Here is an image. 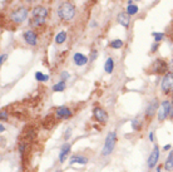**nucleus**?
Here are the masks:
<instances>
[{
	"instance_id": "23",
	"label": "nucleus",
	"mask_w": 173,
	"mask_h": 172,
	"mask_svg": "<svg viewBox=\"0 0 173 172\" xmlns=\"http://www.w3.org/2000/svg\"><path fill=\"white\" fill-rule=\"evenodd\" d=\"M152 36L154 38V42H156V43H159L162 39H165V34H163V33H158V32H153Z\"/></svg>"
},
{
	"instance_id": "4",
	"label": "nucleus",
	"mask_w": 173,
	"mask_h": 172,
	"mask_svg": "<svg viewBox=\"0 0 173 172\" xmlns=\"http://www.w3.org/2000/svg\"><path fill=\"white\" fill-rule=\"evenodd\" d=\"M171 109H172V103L169 101H163L161 103V106L158 108L157 116H158V121L159 122H165L171 114Z\"/></svg>"
},
{
	"instance_id": "15",
	"label": "nucleus",
	"mask_w": 173,
	"mask_h": 172,
	"mask_svg": "<svg viewBox=\"0 0 173 172\" xmlns=\"http://www.w3.org/2000/svg\"><path fill=\"white\" fill-rule=\"evenodd\" d=\"M117 20H118V23H119L121 25H123L124 28H128L129 26V15L127 14L125 12H122V13H119L118 14V16H117Z\"/></svg>"
},
{
	"instance_id": "17",
	"label": "nucleus",
	"mask_w": 173,
	"mask_h": 172,
	"mask_svg": "<svg viewBox=\"0 0 173 172\" xmlns=\"http://www.w3.org/2000/svg\"><path fill=\"white\" fill-rule=\"evenodd\" d=\"M104 71L108 73V74H111L113 71H114V60H113V58H109L105 60V63H104Z\"/></svg>"
},
{
	"instance_id": "19",
	"label": "nucleus",
	"mask_w": 173,
	"mask_h": 172,
	"mask_svg": "<svg viewBox=\"0 0 173 172\" xmlns=\"http://www.w3.org/2000/svg\"><path fill=\"white\" fill-rule=\"evenodd\" d=\"M65 87H67V84H65V81H59L57 84H54L53 85V91L54 92H63L65 89Z\"/></svg>"
},
{
	"instance_id": "13",
	"label": "nucleus",
	"mask_w": 173,
	"mask_h": 172,
	"mask_svg": "<svg viewBox=\"0 0 173 172\" xmlns=\"http://www.w3.org/2000/svg\"><path fill=\"white\" fill-rule=\"evenodd\" d=\"M73 62H74V64L78 67H83L88 63V57L82 54V53H75L73 55Z\"/></svg>"
},
{
	"instance_id": "32",
	"label": "nucleus",
	"mask_w": 173,
	"mask_h": 172,
	"mask_svg": "<svg viewBox=\"0 0 173 172\" xmlns=\"http://www.w3.org/2000/svg\"><path fill=\"white\" fill-rule=\"evenodd\" d=\"M149 141H151V142L154 141V135H153V132H149Z\"/></svg>"
},
{
	"instance_id": "21",
	"label": "nucleus",
	"mask_w": 173,
	"mask_h": 172,
	"mask_svg": "<svg viewBox=\"0 0 173 172\" xmlns=\"http://www.w3.org/2000/svg\"><path fill=\"white\" fill-rule=\"evenodd\" d=\"M138 12H139V8L137 5H134V4L133 5H128V6H127V10H125V13L128 15H135Z\"/></svg>"
},
{
	"instance_id": "35",
	"label": "nucleus",
	"mask_w": 173,
	"mask_h": 172,
	"mask_svg": "<svg viewBox=\"0 0 173 172\" xmlns=\"http://www.w3.org/2000/svg\"><path fill=\"white\" fill-rule=\"evenodd\" d=\"M169 118H173V103H172V109H171V114H169Z\"/></svg>"
},
{
	"instance_id": "31",
	"label": "nucleus",
	"mask_w": 173,
	"mask_h": 172,
	"mask_svg": "<svg viewBox=\"0 0 173 172\" xmlns=\"http://www.w3.org/2000/svg\"><path fill=\"white\" fill-rule=\"evenodd\" d=\"M23 3H25V4H28V5H30V4H34L36 0H22Z\"/></svg>"
},
{
	"instance_id": "16",
	"label": "nucleus",
	"mask_w": 173,
	"mask_h": 172,
	"mask_svg": "<svg viewBox=\"0 0 173 172\" xmlns=\"http://www.w3.org/2000/svg\"><path fill=\"white\" fill-rule=\"evenodd\" d=\"M87 162H88V158H87V157L75 155V156H72V157H70V162H69V163H70V165H74V163H79V165H85Z\"/></svg>"
},
{
	"instance_id": "7",
	"label": "nucleus",
	"mask_w": 173,
	"mask_h": 172,
	"mask_svg": "<svg viewBox=\"0 0 173 172\" xmlns=\"http://www.w3.org/2000/svg\"><path fill=\"white\" fill-rule=\"evenodd\" d=\"M47 16H48V10H47V8H44V6H42V5L35 6L33 10H32V18L45 20V19H47Z\"/></svg>"
},
{
	"instance_id": "14",
	"label": "nucleus",
	"mask_w": 173,
	"mask_h": 172,
	"mask_svg": "<svg viewBox=\"0 0 173 172\" xmlns=\"http://www.w3.org/2000/svg\"><path fill=\"white\" fill-rule=\"evenodd\" d=\"M70 145L69 143H64V145L62 146V148H60V152H59V162L60 163H64V161H65V158L68 157V155L70 153Z\"/></svg>"
},
{
	"instance_id": "9",
	"label": "nucleus",
	"mask_w": 173,
	"mask_h": 172,
	"mask_svg": "<svg viewBox=\"0 0 173 172\" xmlns=\"http://www.w3.org/2000/svg\"><path fill=\"white\" fill-rule=\"evenodd\" d=\"M23 38H24V40L26 42V44H29L32 46L38 45V35H36V33L34 30H26L23 34Z\"/></svg>"
},
{
	"instance_id": "25",
	"label": "nucleus",
	"mask_w": 173,
	"mask_h": 172,
	"mask_svg": "<svg viewBox=\"0 0 173 172\" xmlns=\"http://www.w3.org/2000/svg\"><path fill=\"white\" fill-rule=\"evenodd\" d=\"M69 77H70V75H69V73L67 72V71H64V72H62L60 73V78H62V81H68L69 79Z\"/></svg>"
},
{
	"instance_id": "8",
	"label": "nucleus",
	"mask_w": 173,
	"mask_h": 172,
	"mask_svg": "<svg viewBox=\"0 0 173 172\" xmlns=\"http://www.w3.org/2000/svg\"><path fill=\"white\" fill-rule=\"evenodd\" d=\"M152 71H153V73H157V74H165L167 71L166 60L165 59H157L152 65Z\"/></svg>"
},
{
	"instance_id": "3",
	"label": "nucleus",
	"mask_w": 173,
	"mask_h": 172,
	"mask_svg": "<svg viewBox=\"0 0 173 172\" xmlns=\"http://www.w3.org/2000/svg\"><path fill=\"white\" fill-rule=\"evenodd\" d=\"M115 142H117V133L114 131L108 132V135L105 137V142H104V146L102 150V155L103 156H109L114 151L115 147Z\"/></svg>"
},
{
	"instance_id": "28",
	"label": "nucleus",
	"mask_w": 173,
	"mask_h": 172,
	"mask_svg": "<svg viewBox=\"0 0 173 172\" xmlns=\"http://www.w3.org/2000/svg\"><path fill=\"white\" fill-rule=\"evenodd\" d=\"M6 58H8V54H2V57H0V64H4Z\"/></svg>"
},
{
	"instance_id": "37",
	"label": "nucleus",
	"mask_w": 173,
	"mask_h": 172,
	"mask_svg": "<svg viewBox=\"0 0 173 172\" xmlns=\"http://www.w3.org/2000/svg\"><path fill=\"white\" fill-rule=\"evenodd\" d=\"M168 157H171V158H173V151H171V152H169V155H168Z\"/></svg>"
},
{
	"instance_id": "40",
	"label": "nucleus",
	"mask_w": 173,
	"mask_h": 172,
	"mask_svg": "<svg viewBox=\"0 0 173 172\" xmlns=\"http://www.w3.org/2000/svg\"><path fill=\"white\" fill-rule=\"evenodd\" d=\"M133 2H141V0H133Z\"/></svg>"
},
{
	"instance_id": "20",
	"label": "nucleus",
	"mask_w": 173,
	"mask_h": 172,
	"mask_svg": "<svg viewBox=\"0 0 173 172\" xmlns=\"http://www.w3.org/2000/svg\"><path fill=\"white\" fill-rule=\"evenodd\" d=\"M124 42L122 39H113L111 43H109V45H111V48H113V49H121V48L123 46Z\"/></svg>"
},
{
	"instance_id": "36",
	"label": "nucleus",
	"mask_w": 173,
	"mask_h": 172,
	"mask_svg": "<svg viewBox=\"0 0 173 172\" xmlns=\"http://www.w3.org/2000/svg\"><path fill=\"white\" fill-rule=\"evenodd\" d=\"M5 131V127H4V125H0V132H4Z\"/></svg>"
},
{
	"instance_id": "5",
	"label": "nucleus",
	"mask_w": 173,
	"mask_h": 172,
	"mask_svg": "<svg viewBox=\"0 0 173 172\" xmlns=\"http://www.w3.org/2000/svg\"><path fill=\"white\" fill-rule=\"evenodd\" d=\"M161 89H162V93L165 94H168L173 91V73L172 72H168L165 74L162 82H161Z\"/></svg>"
},
{
	"instance_id": "34",
	"label": "nucleus",
	"mask_w": 173,
	"mask_h": 172,
	"mask_svg": "<svg viewBox=\"0 0 173 172\" xmlns=\"http://www.w3.org/2000/svg\"><path fill=\"white\" fill-rule=\"evenodd\" d=\"M163 150H165V151H168V150H171V145H166L165 147H163Z\"/></svg>"
},
{
	"instance_id": "27",
	"label": "nucleus",
	"mask_w": 173,
	"mask_h": 172,
	"mask_svg": "<svg viewBox=\"0 0 173 172\" xmlns=\"http://www.w3.org/2000/svg\"><path fill=\"white\" fill-rule=\"evenodd\" d=\"M0 118H2V121H6L8 119V112L2 111V113H0Z\"/></svg>"
},
{
	"instance_id": "29",
	"label": "nucleus",
	"mask_w": 173,
	"mask_h": 172,
	"mask_svg": "<svg viewBox=\"0 0 173 172\" xmlns=\"http://www.w3.org/2000/svg\"><path fill=\"white\" fill-rule=\"evenodd\" d=\"M97 57H98V53H97V50H93V52H92V55H90V60L93 62V60L97 58Z\"/></svg>"
},
{
	"instance_id": "22",
	"label": "nucleus",
	"mask_w": 173,
	"mask_h": 172,
	"mask_svg": "<svg viewBox=\"0 0 173 172\" xmlns=\"http://www.w3.org/2000/svg\"><path fill=\"white\" fill-rule=\"evenodd\" d=\"M35 79L38 82H48L49 81V75L43 74L42 72H36L35 73Z\"/></svg>"
},
{
	"instance_id": "30",
	"label": "nucleus",
	"mask_w": 173,
	"mask_h": 172,
	"mask_svg": "<svg viewBox=\"0 0 173 172\" xmlns=\"http://www.w3.org/2000/svg\"><path fill=\"white\" fill-rule=\"evenodd\" d=\"M70 135H72V129L68 128V129H67V133H65V136H64V139H68V138L70 137Z\"/></svg>"
},
{
	"instance_id": "33",
	"label": "nucleus",
	"mask_w": 173,
	"mask_h": 172,
	"mask_svg": "<svg viewBox=\"0 0 173 172\" xmlns=\"http://www.w3.org/2000/svg\"><path fill=\"white\" fill-rule=\"evenodd\" d=\"M157 48H158V43H156V44H153V45H152V52H154V50H157Z\"/></svg>"
},
{
	"instance_id": "38",
	"label": "nucleus",
	"mask_w": 173,
	"mask_h": 172,
	"mask_svg": "<svg viewBox=\"0 0 173 172\" xmlns=\"http://www.w3.org/2000/svg\"><path fill=\"white\" fill-rule=\"evenodd\" d=\"M127 3H128V5H133V0H128Z\"/></svg>"
},
{
	"instance_id": "18",
	"label": "nucleus",
	"mask_w": 173,
	"mask_h": 172,
	"mask_svg": "<svg viewBox=\"0 0 173 172\" xmlns=\"http://www.w3.org/2000/svg\"><path fill=\"white\" fill-rule=\"evenodd\" d=\"M67 40V32H64V30H62V32H59L57 35H55V43L57 44H63Z\"/></svg>"
},
{
	"instance_id": "39",
	"label": "nucleus",
	"mask_w": 173,
	"mask_h": 172,
	"mask_svg": "<svg viewBox=\"0 0 173 172\" xmlns=\"http://www.w3.org/2000/svg\"><path fill=\"white\" fill-rule=\"evenodd\" d=\"M161 170H162V167H161V166H158V167H157V172H161Z\"/></svg>"
},
{
	"instance_id": "2",
	"label": "nucleus",
	"mask_w": 173,
	"mask_h": 172,
	"mask_svg": "<svg viewBox=\"0 0 173 172\" xmlns=\"http://www.w3.org/2000/svg\"><path fill=\"white\" fill-rule=\"evenodd\" d=\"M28 14H29V10L26 6H19L14 9V10L10 13L9 18H10V20L15 24H22L23 22L26 20V18H28Z\"/></svg>"
},
{
	"instance_id": "24",
	"label": "nucleus",
	"mask_w": 173,
	"mask_h": 172,
	"mask_svg": "<svg viewBox=\"0 0 173 172\" xmlns=\"http://www.w3.org/2000/svg\"><path fill=\"white\" fill-rule=\"evenodd\" d=\"M165 170L166 171H173V158H171V157H168L167 158V161L165 162Z\"/></svg>"
},
{
	"instance_id": "12",
	"label": "nucleus",
	"mask_w": 173,
	"mask_h": 172,
	"mask_svg": "<svg viewBox=\"0 0 173 172\" xmlns=\"http://www.w3.org/2000/svg\"><path fill=\"white\" fill-rule=\"evenodd\" d=\"M158 108H159V103H158V99L154 98L153 101H151V103L148 104L147 107V111H145V116L148 118H152L154 116V113L158 112Z\"/></svg>"
},
{
	"instance_id": "1",
	"label": "nucleus",
	"mask_w": 173,
	"mask_h": 172,
	"mask_svg": "<svg viewBox=\"0 0 173 172\" xmlns=\"http://www.w3.org/2000/svg\"><path fill=\"white\" fill-rule=\"evenodd\" d=\"M57 13H58V16H59L60 20L69 22L75 15V6L73 5L72 3H69V2H64V3H62L59 5Z\"/></svg>"
},
{
	"instance_id": "26",
	"label": "nucleus",
	"mask_w": 173,
	"mask_h": 172,
	"mask_svg": "<svg viewBox=\"0 0 173 172\" xmlns=\"http://www.w3.org/2000/svg\"><path fill=\"white\" fill-rule=\"evenodd\" d=\"M132 127H133L134 131H138V129L141 128V126H139V121H137V119L132 121Z\"/></svg>"
},
{
	"instance_id": "11",
	"label": "nucleus",
	"mask_w": 173,
	"mask_h": 172,
	"mask_svg": "<svg viewBox=\"0 0 173 172\" xmlns=\"http://www.w3.org/2000/svg\"><path fill=\"white\" fill-rule=\"evenodd\" d=\"M55 116H57V118H59V119H67V118H70V117L73 116V112H72L68 107L62 106V107L57 108Z\"/></svg>"
},
{
	"instance_id": "6",
	"label": "nucleus",
	"mask_w": 173,
	"mask_h": 172,
	"mask_svg": "<svg viewBox=\"0 0 173 172\" xmlns=\"http://www.w3.org/2000/svg\"><path fill=\"white\" fill-rule=\"evenodd\" d=\"M93 116L99 123H102V125H105V123L108 122V113L101 107H94L93 108Z\"/></svg>"
},
{
	"instance_id": "10",
	"label": "nucleus",
	"mask_w": 173,
	"mask_h": 172,
	"mask_svg": "<svg viewBox=\"0 0 173 172\" xmlns=\"http://www.w3.org/2000/svg\"><path fill=\"white\" fill-rule=\"evenodd\" d=\"M159 153H161V152H159V147L157 145H154V148H153L152 153H151V156L148 158V167L149 168H153L154 166L157 165V162L159 160Z\"/></svg>"
}]
</instances>
